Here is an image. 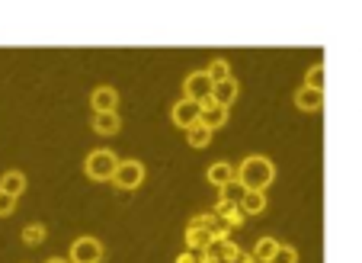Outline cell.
<instances>
[{"instance_id":"obj_27","label":"cell","mask_w":362,"mask_h":263,"mask_svg":"<svg viewBox=\"0 0 362 263\" xmlns=\"http://www.w3.org/2000/svg\"><path fill=\"white\" fill-rule=\"evenodd\" d=\"M238 263H257V257H253V254H240Z\"/></svg>"},{"instance_id":"obj_26","label":"cell","mask_w":362,"mask_h":263,"mask_svg":"<svg viewBox=\"0 0 362 263\" xmlns=\"http://www.w3.org/2000/svg\"><path fill=\"white\" fill-rule=\"evenodd\" d=\"M173 263H205V254H199V250H183Z\"/></svg>"},{"instance_id":"obj_20","label":"cell","mask_w":362,"mask_h":263,"mask_svg":"<svg viewBox=\"0 0 362 263\" xmlns=\"http://www.w3.org/2000/svg\"><path fill=\"white\" fill-rule=\"evenodd\" d=\"M205 74L212 77V83H221V81H231V64L225 62V58H215L212 64H209V68H205Z\"/></svg>"},{"instance_id":"obj_22","label":"cell","mask_w":362,"mask_h":263,"mask_svg":"<svg viewBox=\"0 0 362 263\" xmlns=\"http://www.w3.org/2000/svg\"><path fill=\"white\" fill-rule=\"evenodd\" d=\"M324 74H327V68H324L321 62L311 64V68H308V74H305V87H311V90H321V93H324Z\"/></svg>"},{"instance_id":"obj_18","label":"cell","mask_w":362,"mask_h":263,"mask_svg":"<svg viewBox=\"0 0 362 263\" xmlns=\"http://www.w3.org/2000/svg\"><path fill=\"white\" fill-rule=\"evenodd\" d=\"M279 247H282V244L276 241V238H260V241L253 244L250 254L257 257V263H269V260L276 257V250H279Z\"/></svg>"},{"instance_id":"obj_15","label":"cell","mask_w":362,"mask_h":263,"mask_svg":"<svg viewBox=\"0 0 362 263\" xmlns=\"http://www.w3.org/2000/svg\"><path fill=\"white\" fill-rule=\"evenodd\" d=\"M238 93H240V87H238V81H221V83H215V90H212V100L218 106H228V110H231V103L234 100H238Z\"/></svg>"},{"instance_id":"obj_11","label":"cell","mask_w":362,"mask_h":263,"mask_svg":"<svg viewBox=\"0 0 362 263\" xmlns=\"http://www.w3.org/2000/svg\"><path fill=\"white\" fill-rule=\"evenodd\" d=\"M228 116H231V110L228 106H218L215 100H205L202 103V119L199 122L205 125V129H221V125H228Z\"/></svg>"},{"instance_id":"obj_2","label":"cell","mask_w":362,"mask_h":263,"mask_svg":"<svg viewBox=\"0 0 362 263\" xmlns=\"http://www.w3.org/2000/svg\"><path fill=\"white\" fill-rule=\"evenodd\" d=\"M116 170H119V158L110 151V148H96V151H90L87 160H83V173L96 183H103V180L112 183Z\"/></svg>"},{"instance_id":"obj_28","label":"cell","mask_w":362,"mask_h":263,"mask_svg":"<svg viewBox=\"0 0 362 263\" xmlns=\"http://www.w3.org/2000/svg\"><path fill=\"white\" fill-rule=\"evenodd\" d=\"M45 263H71V260H64V257H48Z\"/></svg>"},{"instance_id":"obj_24","label":"cell","mask_w":362,"mask_h":263,"mask_svg":"<svg viewBox=\"0 0 362 263\" xmlns=\"http://www.w3.org/2000/svg\"><path fill=\"white\" fill-rule=\"evenodd\" d=\"M269 263H298V250L292 247V244H282L279 250H276V257Z\"/></svg>"},{"instance_id":"obj_23","label":"cell","mask_w":362,"mask_h":263,"mask_svg":"<svg viewBox=\"0 0 362 263\" xmlns=\"http://www.w3.org/2000/svg\"><path fill=\"white\" fill-rule=\"evenodd\" d=\"M244 193H247V189H244V183H240V180H234L231 187H225L218 196H221V199H231V202H238V206H240V199H244Z\"/></svg>"},{"instance_id":"obj_6","label":"cell","mask_w":362,"mask_h":263,"mask_svg":"<svg viewBox=\"0 0 362 263\" xmlns=\"http://www.w3.org/2000/svg\"><path fill=\"white\" fill-rule=\"evenodd\" d=\"M144 183V164L135 158L129 160H119V170L112 177V187L116 189H138Z\"/></svg>"},{"instance_id":"obj_10","label":"cell","mask_w":362,"mask_h":263,"mask_svg":"<svg viewBox=\"0 0 362 263\" xmlns=\"http://www.w3.org/2000/svg\"><path fill=\"white\" fill-rule=\"evenodd\" d=\"M292 103H295V110H301V112H321L324 93L321 90H311V87H305V83H301L298 90L292 93Z\"/></svg>"},{"instance_id":"obj_4","label":"cell","mask_w":362,"mask_h":263,"mask_svg":"<svg viewBox=\"0 0 362 263\" xmlns=\"http://www.w3.org/2000/svg\"><path fill=\"white\" fill-rule=\"evenodd\" d=\"M212 90H215V83L212 77L202 71H189L183 81V97L186 100H196V103H205V100H212Z\"/></svg>"},{"instance_id":"obj_9","label":"cell","mask_w":362,"mask_h":263,"mask_svg":"<svg viewBox=\"0 0 362 263\" xmlns=\"http://www.w3.org/2000/svg\"><path fill=\"white\" fill-rule=\"evenodd\" d=\"M116 106H119V90L110 87V83H103V87H96L90 93V110L93 112H116Z\"/></svg>"},{"instance_id":"obj_3","label":"cell","mask_w":362,"mask_h":263,"mask_svg":"<svg viewBox=\"0 0 362 263\" xmlns=\"http://www.w3.org/2000/svg\"><path fill=\"white\" fill-rule=\"evenodd\" d=\"M68 260L71 263H103L106 260V247H103V241H96L93 235H83L71 244Z\"/></svg>"},{"instance_id":"obj_19","label":"cell","mask_w":362,"mask_h":263,"mask_svg":"<svg viewBox=\"0 0 362 263\" xmlns=\"http://www.w3.org/2000/svg\"><path fill=\"white\" fill-rule=\"evenodd\" d=\"M212 135H215L212 129H205V125L199 122V125H192V129L186 132V141H189V148H209L212 145Z\"/></svg>"},{"instance_id":"obj_8","label":"cell","mask_w":362,"mask_h":263,"mask_svg":"<svg viewBox=\"0 0 362 263\" xmlns=\"http://www.w3.org/2000/svg\"><path fill=\"white\" fill-rule=\"evenodd\" d=\"M205 180H209V183H212V187L221 193L225 187H231V183L238 180V167L228 164V160H215V164L205 170Z\"/></svg>"},{"instance_id":"obj_16","label":"cell","mask_w":362,"mask_h":263,"mask_svg":"<svg viewBox=\"0 0 362 263\" xmlns=\"http://www.w3.org/2000/svg\"><path fill=\"white\" fill-rule=\"evenodd\" d=\"M240 212H244V215H263V212H267V193L247 189L244 199H240Z\"/></svg>"},{"instance_id":"obj_17","label":"cell","mask_w":362,"mask_h":263,"mask_svg":"<svg viewBox=\"0 0 362 263\" xmlns=\"http://www.w3.org/2000/svg\"><path fill=\"white\" fill-rule=\"evenodd\" d=\"M212 244V235L205 228H196V225H186V250H199L205 254V247Z\"/></svg>"},{"instance_id":"obj_12","label":"cell","mask_w":362,"mask_h":263,"mask_svg":"<svg viewBox=\"0 0 362 263\" xmlns=\"http://www.w3.org/2000/svg\"><path fill=\"white\" fill-rule=\"evenodd\" d=\"M215 215H218V218H225L228 222V228H240V225H244V218L247 215L240 212V206L238 202H231V199H221L218 196V202H215V209H212Z\"/></svg>"},{"instance_id":"obj_21","label":"cell","mask_w":362,"mask_h":263,"mask_svg":"<svg viewBox=\"0 0 362 263\" xmlns=\"http://www.w3.org/2000/svg\"><path fill=\"white\" fill-rule=\"evenodd\" d=\"M45 225L42 222H33V225H26V228H23V244H26V247H39L42 241H45Z\"/></svg>"},{"instance_id":"obj_1","label":"cell","mask_w":362,"mask_h":263,"mask_svg":"<svg viewBox=\"0 0 362 263\" xmlns=\"http://www.w3.org/2000/svg\"><path fill=\"white\" fill-rule=\"evenodd\" d=\"M238 180L244 183V189H257V193H267L269 183L276 180V164L267 154H247L238 164Z\"/></svg>"},{"instance_id":"obj_5","label":"cell","mask_w":362,"mask_h":263,"mask_svg":"<svg viewBox=\"0 0 362 263\" xmlns=\"http://www.w3.org/2000/svg\"><path fill=\"white\" fill-rule=\"evenodd\" d=\"M199 119H202V103H196V100H177V103L170 106V122L177 125V129L189 132L192 125H199Z\"/></svg>"},{"instance_id":"obj_13","label":"cell","mask_w":362,"mask_h":263,"mask_svg":"<svg viewBox=\"0 0 362 263\" xmlns=\"http://www.w3.org/2000/svg\"><path fill=\"white\" fill-rule=\"evenodd\" d=\"M90 129H93L96 135H116V132L122 129V119H119V112H93Z\"/></svg>"},{"instance_id":"obj_25","label":"cell","mask_w":362,"mask_h":263,"mask_svg":"<svg viewBox=\"0 0 362 263\" xmlns=\"http://www.w3.org/2000/svg\"><path fill=\"white\" fill-rule=\"evenodd\" d=\"M13 209H16V196L0 193V218H4V215H13Z\"/></svg>"},{"instance_id":"obj_7","label":"cell","mask_w":362,"mask_h":263,"mask_svg":"<svg viewBox=\"0 0 362 263\" xmlns=\"http://www.w3.org/2000/svg\"><path fill=\"white\" fill-rule=\"evenodd\" d=\"M244 250L231 241V238H221V241H212L205 247V263H238V257Z\"/></svg>"},{"instance_id":"obj_14","label":"cell","mask_w":362,"mask_h":263,"mask_svg":"<svg viewBox=\"0 0 362 263\" xmlns=\"http://www.w3.org/2000/svg\"><path fill=\"white\" fill-rule=\"evenodd\" d=\"M0 193H10L20 199L23 193H26V173L23 170H7L4 177H0Z\"/></svg>"}]
</instances>
